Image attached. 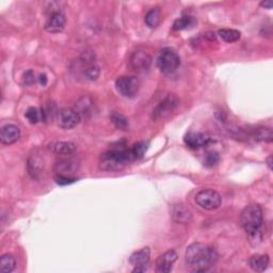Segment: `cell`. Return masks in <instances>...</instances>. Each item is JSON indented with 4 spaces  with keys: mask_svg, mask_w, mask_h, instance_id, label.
<instances>
[{
    "mask_svg": "<svg viewBox=\"0 0 273 273\" xmlns=\"http://www.w3.org/2000/svg\"><path fill=\"white\" fill-rule=\"evenodd\" d=\"M196 24V19L192 16H184L181 18H178L174 21L173 24V29L174 30H186L190 29Z\"/></svg>",
    "mask_w": 273,
    "mask_h": 273,
    "instance_id": "603a6c76",
    "label": "cell"
},
{
    "mask_svg": "<svg viewBox=\"0 0 273 273\" xmlns=\"http://www.w3.org/2000/svg\"><path fill=\"white\" fill-rule=\"evenodd\" d=\"M41 160L38 157H31L29 159L28 162V169H29V174L33 178H39V176L42 173V165Z\"/></svg>",
    "mask_w": 273,
    "mask_h": 273,
    "instance_id": "d4e9b609",
    "label": "cell"
},
{
    "mask_svg": "<svg viewBox=\"0 0 273 273\" xmlns=\"http://www.w3.org/2000/svg\"><path fill=\"white\" fill-rule=\"evenodd\" d=\"M77 179L75 177H72V176H66V175H57L54 177V181L57 184H58L59 186H67V185H71L73 183H75Z\"/></svg>",
    "mask_w": 273,
    "mask_h": 273,
    "instance_id": "f1b7e54d",
    "label": "cell"
},
{
    "mask_svg": "<svg viewBox=\"0 0 273 273\" xmlns=\"http://www.w3.org/2000/svg\"><path fill=\"white\" fill-rule=\"evenodd\" d=\"M179 105V100L175 95L170 94L161 100L153 110V119L161 120L169 117Z\"/></svg>",
    "mask_w": 273,
    "mask_h": 273,
    "instance_id": "52a82bcc",
    "label": "cell"
},
{
    "mask_svg": "<svg viewBox=\"0 0 273 273\" xmlns=\"http://www.w3.org/2000/svg\"><path fill=\"white\" fill-rule=\"evenodd\" d=\"M161 21V12L159 8L150 10L145 15V24L150 28H157Z\"/></svg>",
    "mask_w": 273,
    "mask_h": 273,
    "instance_id": "d6986e66",
    "label": "cell"
},
{
    "mask_svg": "<svg viewBox=\"0 0 273 273\" xmlns=\"http://www.w3.org/2000/svg\"><path fill=\"white\" fill-rule=\"evenodd\" d=\"M260 6L263 7V8H265V9L270 10V9L272 8V2H270V0H267V2H263V3H261Z\"/></svg>",
    "mask_w": 273,
    "mask_h": 273,
    "instance_id": "d6a6232c",
    "label": "cell"
},
{
    "mask_svg": "<svg viewBox=\"0 0 273 273\" xmlns=\"http://www.w3.org/2000/svg\"><path fill=\"white\" fill-rule=\"evenodd\" d=\"M180 65V58L173 48H163L157 58V66L161 73L166 75L173 74Z\"/></svg>",
    "mask_w": 273,
    "mask_h": 273,
    "instance_id": "277c9868",
    "label": "cell"
},
{
    "mask_svg": "<svg viewBox=\"0 0 273 273\" xmlns=\"http://www.w3.org/2000/svg\"><path fill=\"white\" fill-rule=\"evenodd\" d=\"M130 65L135 72L145 73L152 65V57L144 50H135L130 56Z\"/></svg>",
    "mask_w": 273,
    "mask_h": 273,
    "instance_id": "30bf717a",
    "label": "cell"
},
{
    "mask_svg": "<svg viewBox=\"0 0 273 273\" xmlns=\"http://www.w3.org/2000/svg\"><path fill=\"white\" fill-rule=\"evenodd\" d=\"M147 147H149V144L145 143V142H139V143H135L132 147H131V151L134 155V158L135 159H140L144 156Z\"/></svg>",
    "mask_w": 273,
    "mask_h": 273,
    "instance_id": "83f0119b",
    "label": "cell"
},
{
    "mask_svg": "<svg viewBox=\"0 0 273 273\" xmlns=\"http://www.w3.org/2000/svg\"><path fill=\"white\" fill-rule=\"evenodd\" d=\"M81 116L75 110L71 108L61 109L57 115V122L63 129H73L80 123Z\"/></svg>",
    "mask_w": 273,
    "mask_h": 273,
    "instance_id": "ba28073f",
    "label": "cell"
},
{
    "mask_svg": "<svg viewBox=\"0 0 273 273\" xmlns=\"http://www.w3.org/2000/svg\"><path fill=\"white\" fill-rule=\"evenodd\" d=\"M253 138L257 141L272 142V130L270 127L257 128L253 133Z\"/></svg>",
    "mask_w": 273,
    "mask_h": 273,
    "instance_id": "484cf974",
    "label": "cell"
},
{
    "mask_svg": "<svg viewBox=\"0 0 273 273\" xmlns=\"http://www.w3.org/2000/svg\"><path fill=\"white\" fill-rule=\"evenodd\" d=\"M269 257L266 254H255L248 259V265L255 272H263L269 266Z\"/></svg>",
    "mask_w": 273,
    "mask_h": 273,
    "instance_id": "ac0fdd59",
    "label": "cell"
},
{
    "mask_svg": "<svg viewBox=\"0 0 273 273\" xmlns=\"http://www.w3.org/2000/svg\"><path fill=\"white\" fill-rule=\"evenodd\" d=\"M48 150L60 156H71L75 153L76 146L72 142H65V141H53L48 144Z\"/></svg>",
    "mask_w": 273,
    "mask_h": 273,
    "instance_id": "2e32d148",
    "label": "cell"
},
{
    "mask_svg": "<svg viewBox=\"0 0 273 273\" xmlns=\"http://www.w3.org/2000/svg\"><path fill=\"white\" fill-rule=\"evenodd\" d=\"M171 213H172V218L176 223L188 224L192 220V213L184 204L174 205Z\"/></svg>",
    "mask_w": 273,
    "mask_h": 273,
    "instance_id": "e0dca14e",
    "label": "cell"
},
{
    "mask_svg": "<svg viewBox=\"0 0 273 273\" xmlns=\"http://www.w3.org/2000/svg\"><path fill=\"white\" fill-rule=\"evenodd\" d=\"M135 160L131 149L112 150L102 154L99 159V168L105 172H117Z\"/></svg>",
    "mask_w": 273,
    "mask_h": 273,
    "instance_id": "7a4b0ae2",
    "label": "cell"
},
{
    "mask_svg": "<svg viewBox=\"0 0 273 273\" xmlns=\"http://www.w3.org/2000/svg\"><path fill=\"white\" fill-rule=\"evenodd\" d=\"M218 253L207 244L197 242L186 250V264L193 272H205L218 260Z\"/></svg>",
    "mask_w": 273,
    "mask_h": 273,
    "instance_id": "6da1fadb",
    "label": "cell"
},
{
    "mask_svg": "<svg viewBox=\"0 0 273 273\" xmlns=\"http://www.w3.org/2000/svg\"><path fill=\"white\" fill-rule=\"evenodd\" d=\"M196 202L203 209L213 210L220 207L222 199L217 191L211 189H205L197 193Z\"/></svg>",
    "mask_w": 273,
    "mask_h": 273,
    "instance_id": "5b68a950",
    "label": "cell"
},
{
    "mask_svg": "<svg viewBox=\"0 0 273 273\" xmlns=\"http://www.w3.org/2000/svg\"><path fill=\"white\" fill-rule=\"evenodd\" d=\"M177 259V253L174 250H169L160 255L156 260V271L159 273H168L173 268V265Z\"/></svg>",
    "mask_w": 273,
    "mask_h": 273,
    "instance_id": "4fadbf2b",
    "label": "cell"
},
{
    "mask_svg": "<svg viewBox=\"0 0 273 273\" xmlns=\"http://www.w3.org/2000/svg\"><path fill=\"white\" fill-rule=\"evenodd\" d=\"M267 165H268L269 169L272 170V156H269V157L267 158Z\"/></svg>",
    "mask_w": 273,
    "mask_h": 273,
    "instance_id": "836d02e7",
    "label": "cell"
},
{
    "mask_svg": "<svg viewBox=\"0 0 273 273\" xmlns=\"http://www.w3.org/2000/svg\"><path fill=\"white\" fill-rule=\"evenodd\" d=\"M218 36L226 43H234L238 40H240L241 33L235 29H220L218 31Z\"/></svg>",
    "mask_w": 273,
    "mask_h": 273,
    "instance_id": "44dd1931",
    "label": "cell"
},
{
    "mask_svg": "<svg viewBox=\"0 0 273 273\" xmlns=\"http://www.w3.org/2000/svg\"><path fill=\"white\" fill-rule=\"evenodd\" d=\"M20 137V130L14 124H8L2 128L0 140L4 145H11L15 143Z\"/></svg>",
    "mask_w": 273,
    "mask_h": 273,
    "instance_id": "9a60e30c",
    "label": "cell"
},
{
    "mask_svg": "<svg viewBox=\"0 0 273 273\" xmlns=\"http://www.w3.org/2000/svg\"><path fill=\"white\" fill-rule=\"evenodd\" d=\"M38 80L39 83L42 85V86H46L47 85V76L45 74H40L39 77H38Z\"/></svg>",
    "mask_w": 273,
    "mask_h": 273,
    "instance_id": "1f68e13d",
    "label": "cell"
},
{
    "mask_svg": "<svg viewBox=\"0 0 273 273\" xmlns=\"http://www.w3.org/2000/svg\"><path fill=\"white\" fill-rule=\"evenodd\" d=\"M116 88L118 92L127 98H133L139 92L140 83L134 76H122L117 79Z\"/></svg>",
    "mask_w": 273,
    "mask_h": 273,
    "instance_id": "8992f818",
    "label": "cell"
},
{
    "mask_svg": "<svg viewBox=\"0 0 273 273\" xmlns=\"http://www.w3.org/2000/svg\"><path fill=\"white\" fill-rule=\"evenodd\" d=\"M53 169L59 175L71 176L79 169V161L74 158H62L56 161Z\"/></svg>",
    "mask_w": 273,
    "mask_h": 273,
    "instance_id": "8fae6325",
    "label": "cell"
},
{
    "mask_svg": "<svg viewBox=\"0 0 273 273\" xmlns=\"http://www.w3.org/2000/svg\"><path fill=\"white\" fill-rule=\"evenodd\" d=\"M16 267V260L12 254H5L0 260V271L4 273H10L14 271Z\"/></svg>",
    "mask_w": 273,
    "mask_h": 273,
    "instance_id": "7402d4cb",
    "label": "cell"
},
{
    "mask_svg": "<svg viewBox=\"0 0 273 273\" xmlns=\"http://www.w3.org/2000/svg\"><path fill=\"white\" fill-rule=\"evenodd\" d=\"M66 25V18L62 12H56L48 16L45 22V30L49 33H59L63 31Z\"/></svg>",
    "mask_w": 273,
    "mask_h": 273,
    "instance_id": "5bb4252c",
    "label": "cell"
},
{
    "mask_svg": "<svg viewBox=\"0 0 273 273\" xmlns=\"http://www.w3.org/2000/svg\"><path fill=\"white\" fill-rule=\"evenodd\" d=\"M36 77V74H34L32 71H27L26 73H24V75H22V84H24L25 86H32L34 83H36L37 80Z\"/></svg>",
    "mask_w": 273,
    "mask_h": 273,
    "instance_id": "f546056e",
    "label": "cell"
},
{
    "mask_svg": "<svg viewBox=\"0 0 273 273\" xmlns=\"http://www.w3.org/2000/svg\"><path fill=\"white\" fill-rule=\"evenodd\" d=\"M93 108V100L91 99L89 96H84L76 102L75 110L79 113V115H88L91 112Z\"/></svg>",
    "mask_w": 273,
    "mask_h": 273,
    "instance_id": "ffe728a7",
    "label": "cell"
},
{
    "mask_svg": "<svg viewBox=\"0 0 273 273\" xmlns=\"http://www.w3.org/2000/svg\"><path fill=\"white\" fill-rule=\"evenodd\" d=\"M150 258L151 250L147 247L132 253L129 257V263L133 266L132 272H145L147 270V265L150 263Z\"/></svg>",
    "mask_w": 273,
    "mask_h": 273,
    "instance_id": "9c48e42d",
    "label": "cell"
},
{
    "mask_svg": "<svg viewBox=\"0 0 273 273\" xmlns=\"http://www.w3.org/2000/svg\"><path fill=\"white\" fill-rule=\"evenodd\" d=\"M220 160V156L217 153H208L206 156V159H205V165L208 167H212L214 165H217Z\"/></svg>",
    "mask_w": 273,
    "mask_h": 273,
    "instance_id": "4dcf8cb0",
    "label": "cell"
},
{
    "mask_svg": "<svg viewBox=\"0 0 273 273\" xmlns=\"http://www.w3.org/2000/svg\"><path fill=\"white\" fill-rule=\"evenodd\" d=\"M25 117L31 124H37V123H39V122L44 120L42 110H39L36 107L28 108L26 113H25Z\"/></svg>",
    "mask_w": 273,
    "mask_h": 273,
    "instance_id": "4316f807",
    "label": "cell"
},
{
    "mask_svg": "<svg viewBox=\"0 0 273 273\" xmlns=\"http://www.w3.org/2000/svg\"><path fill=\"white\" fill-rule=\"evenodd\" d=\"M263 209L258 204H251L242 210L240 215L241 226L251 238L260 237V230L263 226Z\"/></svg>",
    "mask_w": 273,
    "mask_h": 273,
    "instance_id": "3957f363",
    "label": "cell"
},
{
    "mask_svg": "<svg viewBox=\"0 0 273 273\" xmlns=\"http://www.w3.org/2000/svg\"><path fill=\"white\" fill-rule=\"evenodd\" d=\"M184 141L187 144V146L190 147V149L198 150V149H201V147L208 145L211 139H210V137L206 133L199 132V131L198 132L191 131L185 135Z\"/></svg>",
    "mask_w": 273,
    "mask_h": 273,
    "instance_id": "7c38bea8",
    "label": "cell"
},
{
    "mask_svg": "<svg viewBox=\"0 0 273 273\" xmlns=\"http://www.w3.org/2000/svg\"><path fill=\"white\" fill-rule=\"evenodd\" d=\"M110 119H111V122L115 124V126L118 129H121V130H127L128 129V127H129L128 120L126 117H124L123 115H121V113L113 112L112 115L110 116Z\"/></svg>",
    "mask_w": 273,
    "mask_h": 273,
    "instance_id": "cb8c5ba5",
    "label": "cell"
}]
</instances>
